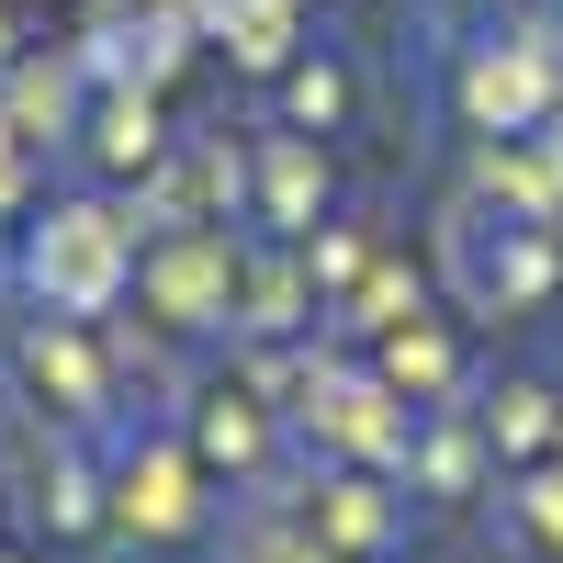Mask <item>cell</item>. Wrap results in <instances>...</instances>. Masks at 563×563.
Masks as SVG:
<instances>
[{"label":"cell","instance_id":"cell-1","mask_svg":"<svg viewBox=\"0 0 563 563\" xmlns=\"http://www.w3.org/2000/svg\"><path fill=\"white\" fill-rule=\"evenodd\" d=\"M113 271H124V238H113V214H57L34 238V282L57 305H102L113 294Z\"/></svg>","mask_w":563,"mask_h":563},{"label":"cell","instance_id":"cell-2","mask_svg":"<svg viewBox=\"0 0 563 563\" xmlns=\"http://www.w3.org/2000/svg\"><path fill=\"white\" fill-rule=\"evenodd\" d=\"M519 530L563 563V474H530V485H519Z\"/></svg>","mask_w":563,"mask_h":563},{"label":"cell","instance_id":"cell-3","mask_svg":"<svg viewBox=\"0 0 563 563\" xmlns=\"http://www.w3.org/2000/svg\"><path fill=\"white\" fill-rule=\"evenodd\" d=\"M496 429H507V440L530 451V440H541V395H507V406H496Z\"/></svg>","mask_w":563,"mask_h":563}]
</instances>
